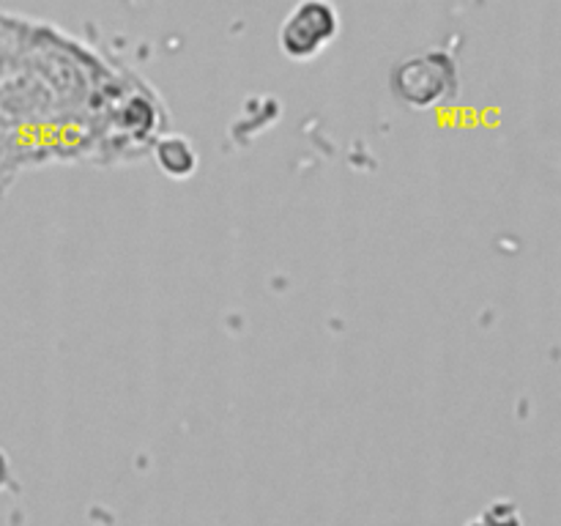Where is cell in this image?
<instances>
[{"instance_id": "3", "label": "cell", "mask_w": 561, "mask_h": 526, "mask_svg": "<svg viewBox=\"0 0 561 526\" xmlns=\"http://www.w3.org/2000/svg\"><path fill=\"white\" fill-rule=\"evenodd\" d=\"M458 88V71L447 53H422L398 64L392 71V91L403 104L416 110L444 102Z\"/></svg>"}, {"instance_id": "1", "label": "cell", "mask_w": 561, "mask_h": 526, "mask_svg": "<svg viewBox=\"0 0 561 526\" xmlns=\"http://www.w3.org/2000/svg\"><path fill=\"white\" fill-rule=\"evenodd\" d=\"M168 129L146 77L53 22L0 11V197L47 164L142 162Z\"/></svg>"}, {"instance_id": "2", "label": "cell", "mask_w": 561, "mask_h": 526, "mask_svg": "<svg viewBox=\"0 0 561 526\" xmlns=\"http://www.w3.org/2000/svg\"><path fill=\"white\" fill-rule=\"evenodd\" d=\"M340 36V11L332 0H299L277 33L279 49L290 60H312Z\"/></svg>"}, {"instance_id": "4", "label": "cell", "mask_w": 561, "mask_h": 526, "mask_svg": "<svg viewBox=\"0 0 561 526\" xmlns=\"http://www.w3.org/2000/svg\"><path fill=\"white\" fill-rule=\"evenodd\" d=\"M151 157L153 162L159 164V170H162L164 175H170V179H190L197 168L195 146H192L190 140H184V137L173 135V132L159 137Z\"/></svg>"}, {"instance_id": "5", "label": "cell", "mask_w": 561, "mask_h": 526, "mask_svg": "<svg viewBox=\"0 0 561 526\" xmlns=\"http://www.w3.org/2000/svg\"><path fill=\"white\" fill-rule=\"evenodd\" d=\"M9 485H11V466H9V458L3 455V449H0V491Z\"/></svg>"}]
</instances>
